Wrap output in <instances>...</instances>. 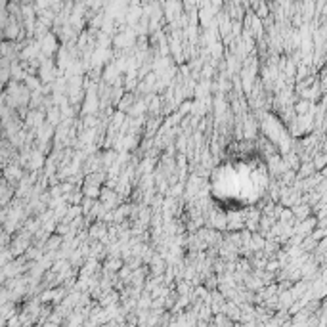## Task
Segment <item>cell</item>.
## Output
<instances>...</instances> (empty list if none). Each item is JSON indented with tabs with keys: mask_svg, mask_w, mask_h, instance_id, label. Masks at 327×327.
<instances>
[{
	"mask_svg": "<svg viewBox=\"0 0 327 327\" xmlns=\"http://www.w3.org/2000/svg\"><path fill=\"white\" fill-rule=\"evenodd\" d=\"M266 190V171L251 159L226 161L212 174V192L231 207H247Z\"/></svg>",
	"mask_w": 327,
	"mask_h": 327,
	"instance_id": "1",
	"label": "cell"
}]
</instances>
